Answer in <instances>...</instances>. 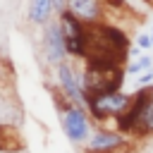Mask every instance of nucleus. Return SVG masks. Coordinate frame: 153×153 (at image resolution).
Segmentation results:
<instances>
[{"label": "nucleus", "instance_id": "8", "mask_svg": "<svg viewBox=\"0 0 153 153\" xmlns=\"http://www.w3.org/2000/svg\"><path fill=\"white\" fill-rule=\"evenodd\" d=\"M67 12H72L81 24H86V26H93V24H100V22H105L103 17H105V5L100 2V0H67V7H65Z\"/></svg>", "mask_w": 153, "mask_h": 153}, {"label": "nucleus", "instance_id": "4", "mask_svg": "<svg viewBox=\"0 0 153 153\" xmlns=\"http://www.w3.org/2000/svg\"><path fill=\"white\" fill-rule=\"evenodd\" d=\"M57 24L62 29V38H65V45H67V55L69 57H76V60H84L86 57V24H81L72 12L62 10L57 14Z\"/></svg>", "mask_w": 153, "mask_h": 153}, {"label": "nucleus", "instance_id": "1", "mask_svg": "<svg viewBox=\"0 0 153 153\" xmlns=\"http://www.w3.org/2000/svg\"><path fill=\"white\" fill-rule=\"evenodd\" d=\"M55 105H57V110H60V124H62L65 136H67L74 146H84V143L91 139V134H93V124H91L88 110L67 103L57 91H55Z\"/></svg>", "mask_w": 153, "mask_h": 153}, {"label": "nucleus", "instance_id": "11", "mask_svg": "<svg viewBox=\"0 0 153 153\" xmlns=\"http://www.w3.org/2000/svg\"><path fill=\"white\" fill-rule=\"evenodd\" d=\"M134 43H136V48H141L143 53H148V50L153 48V38H151V31H141V33H136Z\"/></svg>", "mask_w": 153, "mask_h": 153}, {"label": "nucleus", "instance_id": "13", "mask_svg": "<svg viewBox=\"0 0 153 153\" xmlns=\"http://www.w3.org/2000/svg\"><path fill=\"white\" fill-rule=\"evenodd\" d=\"M100 2L105 5V10H112V12H129L124 0H100Z\"/></svg>", "mask_w": 153, "mask_h": 153}, {"label": "nucleus", "instance_id": "9", "mask_svg": "<svg viewBox=\"0 0 153 153\" xmlns=\"http://www.w3.org/2000/svg\"><path fill=\"white\" fill-rule=\"evenodd\" d=\"M53 12H55V2L53 0H29V22L33 26H45L48 22H53Z\"/></svg>", "mask_w": 153, "mask_h": 153}, {"label": "nucleus", "instance_id": "5", "mask_svg": "<svg viewBox=\"0 0 153 153\" xmlns=\"http://www.w3.org/2000/svg\"><path fill=\"white\" fill-rule=\"evenodd\" d=\"M131 146V139L120 134L115 127H98L93 129L91 139L84 143V153H120Z\"/></svg>", "mask_w": 153, "mask_h": 153}, {"label": "nucleus", "instance_id": "17", "mask_svg": "<svg viewBox=\"0 0 153 153\" xmlns=\"http://www.w3.org/2000/svg\"><path fill=\"white\" fill-rule=\"evenodd\" d=\"M151 38H153V26H151Z\"/></svg>", "mask_w": 153, "mask_h": 153}, {"label": "nucleus", "instance_id": "14", "mask_svg": "<svg viewBox=\"0 0 153 153\" xmlns=\"http://www.w3.org/2000/svg\"><path fill=\"white\" fill-rule=\"evenodd\" d=\"M53 2H55V12H57V14L67 7V0H53Z\"/></svg>", "mask_w": 153, "mask_h": 153}, {"label": "nucleus", "instance_id": "12", "mask_svg": "<svg viewBox=\"0 0 153 153\" xmlns=\"http://www.w3.org/2000/svg\"><path fill=\"white\" fill-rule=\"evenodd\" d=\"M146 86H153V67L136 76V88H146Z\"/></svg>", "mask_w": 153, "mask_h": 153}, {"label": "nucleus", "instance_id": "2", "mask_svg": "<svg viewBox=\"0 0 153 153\" xmlns=\"http://www.w3.org/2000/svg\"><path fill=\"white\" fill-rule=\"evenodd\" d=\"M134 100V93L127 91H108V93H98V96H88V115L93 122H98L103 127V122H115L120 115H124L129 110Z\"/></svg>", "mask_w": 153, "mask_h": 153}, {"label": "nucleus", "instance_id": "7", "mask_svg": "<svg viewBox=\"0 0 153 153\" xmlns=\"http://www.w3.org/2000/svg\"><path fill=\"white\" fill-rule=\"evenodd\" d=\"M139 98V120H136V129L131 134V139H151L153 136V86L146 88H136L134 91Z\"/></svg>", "mask_w": 153, "mask_h": 153}, {"label": "nucleus", "instance_id": "16", "mask_svg": "<svg viewBox=\"0 0 153 153\" xmlns=\"http://www.w3.org/2000/svg\"><path fill=\"white\" fill-rule=\"evenodd\" d=\"M143 2H146V5H148V7L153 10V0H143Z\"/></svg>", "mask_w": 153, "mask_h": 153}, {"label": "nucleus", "instance_id": "10", "mask_svg": "<svg viewBox=\"0 0 153 153\" xmlns=\"http://www.w3.org/2000/svg\"><path fill=\"white\" fill-rule=\"evenodd\" d=\"M153 67V55H148V53H141L139 57H134L131 62H127L124 65V72L129 74V76H139V74H143L146 69H151Z\"/></svg>", "mask_w": 153, "mask_h": 153}, {"label": "nucleus", "instance_id": "6", "mask_svg": "<svg viewBox=\"0 0 153 153\" xmlns=\"http://www.w3.org/2000/svg\"><path fill=\"white\" fill-rule=\"evenodd\" d=\"M41 55H43L45 65H50L53 69L69 57V55H67L65 38H62V29H60L57 19H53V22H48V24L43 26V33H41Z\"/></svg>", "mask_w": 153, "mask_h": 153}, {"label": "nucleus", "instance_id": "3", "mask_svg": "<svg viewBox=\"0 0 153 153\" xmlns=\"http://www.w3.org/2000/svg\"><path fill=\"white\" fill-rule=\"evenodd\" d=\"M55 81H57V93L79 108L88 105V96L84 91V81H81V69H76V65L72 60H65L55 67Z\"/></svg>", "mask_w": 153, "mask_h": 153}, {"label": "nucleus", "instance_id": "15", "mask_svg": "<svg viewBox=\"0 0 153 153\" xmlns=\"http://www.w3.org/2000/svg\"><path fill=\"white\" fill-rule=\"evenodd\" d=\"M0 115H7V117H10V112H7V108H5V103H2V98H0Z\"/></svg>", "mask_w": 153, "mask_h": 153}]
</instances>
